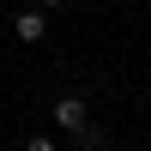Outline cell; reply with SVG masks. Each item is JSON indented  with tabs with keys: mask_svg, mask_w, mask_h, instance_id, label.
<instances>
[{
	"mask_svg": "<svg viewBox=\"0 0 151 151\" xmlns=\"http://www.w3.org/2000/svg\"><path fill=\"white\" fill-rule=\"evenodd\" d=\"M12 30H18V42H42V36H48V12H42V6L12 12Z\"/></svg>",
	"mask_w": 151,
	"mask_h": 151,
	"instance_id": "2",
	"label": "cell"
},
{
	"mask_svg": "<svg viewBox=\"0 0 151 151\" xmlns=\"http://www.w3.org/2000/svg\"><path fill=\"white\" fill-rule=\"evenodd\" d=\"M48 115H55V127H60V133H79L85 121H91V103H85L79 91H67V97H60L55 109H48Z\"/></svg>",
	"mask_w": 151,
	"mask_h": 151,
	"instance_id": "1",
	"label": "cell"
},
{
	"mask_svg": "<svg viewBox=\"0 0 151 151\" xmlns=\"http://www.w3.org/2000/svg\"><path fill=\"white\" fill-rule=\"evenodd\" d=\"M73 145L79 151H109V127H91V121H85V127L73 133Z\"/></svg>",
	"mask_w": 151,
	"mask_h": 151,
	"instance_id": "3",
	"label": "cell"
},
{
	"mask_svg": "<svg viewBox=\"0 0 151 151\" xmlns=\"http://www.w3.org/2000/svg\"><path fill=\"white\" fill-rule=\"evenodd\" d=\"M24 151H60V145L48 139V133H30V139H24Z\"/></svg>",
	"mask_w": 151,
	"mask_h": 151,
	"instance_id": "4",
	"label": "cell"
},
{
	"mask_svg": "<svg viewBox=\"0 0 151 151\" xmlns=\"http://www.w3.org/2000/svg\"><path fill=\"white\" fill-rule=\"evenodd\" d=\"M36 6H42V12H55V6H60V0H36Z\"/></svg>",
	"mask_w": 151,
	"mask_h": 151,
	"instance_id": "5",
	"label": "cell"
}]
</instances>
